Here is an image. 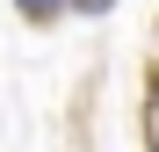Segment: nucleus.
<instances>
[{"instance_id": "1", "label": "nucleus", "mask_w": 159, "mask_h": 152, "mask_svg": "<svg viewBox=\"0 0 159 152\" xmlns=\"http://www.w3.org/2000/svg\"><path fill=\"white\" fill-rule=\"evenodd\" d=\"M145 145L159 152V72H152V94H145Z\"/></svg>"}, {"instance_id": "2", "label": "nucleus", "mask_w": 159, "mask_h": 152, "mask_svg": "<svg viewBox=\"0 0 159 152\" xmlns=\"http://www.w3.org/2000/svg\"><path fill=\"white\" fill-rule=\"evenodd\" d=\"M58 7H65V0H22V15H29V22H51Z\"/></svg>"}]
</instances>
